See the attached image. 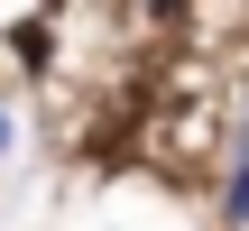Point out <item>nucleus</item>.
<instances>
[{
  "label": "nucleus",
  "mask_w": 249,
  "mask_h": 231,
  "mask_svg": "<svg viewBox=\"0 0 249 231\" xmlns=\"http://www.w3.org/2000/svg\"><path fill=\"white\" fill-rule=\"evenodd\" d=\"M157 9H185V0H157Z\"/></svg>",
  "instance_id": "4"
},
{
  "label": "nucleus",
  "mask_w": 249,
  "mask_h": 231,
  "mask_svg": "<svg viewBox=\"0 0 249 231\" xmlns=\"http://www.w3.org/2000/svg\"><path fill=\"white\" fill-rule=\"evenodd\" d=\"M222 222H231V231H249V148L231 157V176H222Z\"/></svg>",
  "instance_id": "1"
},
{
  "label": "nucleus",
  "mask_w": 249,
  "mask_h": 231,
  "mask_svg": "<svg viewBox=\"0 0 249 231\" xmlns=\"http://www.w3.org/2000/svg\"><path fill=\"white\" fill-rule=\"evenodd\" d=\"M9 148H18V120H9V111H0V157H9Z\"/></svg>",
  "instance_id": "2"
},
{
  "label": "nucleus",
  "mask_w": 249,
  "mask_h": 231,
  "mask_svg": "<svg viewBox=\"0 0 249 231\" xmlns=\"http://www.w3.org/2000/svg\"><path fill=\"white\" fill-rule=\"evenodd\" d=\"M240 148H249V111H240Z\"/></svg>",
  "instance_id": "3"
}]
</instances>
